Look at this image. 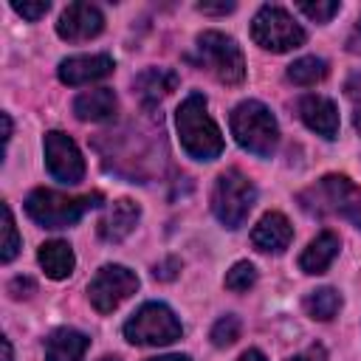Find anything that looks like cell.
Wrapping results in <instances>:
<instances>
[{
  "instance_id": "2",
  "label": "cell",
  "mask_w": 361,
  "mask_h": 361,
  "mask_svg": "<svg viewBox=\"0 0 361 361\" xmlns=\"http://www.w3.org/2000/svg\"><path fill=\"white\" fill-rule=\"evenodd\" d=\"M102 195L90 192V195H65L56 189H34L25 197V212L34 223H39L42 228H68L73 223H79L85 217V212L102 206Z\"/></svg>"
},
{
  "instance_id": "13",
  "label": "cell",
  "mask_w": 361,
  "mask_h": 361,
  "mask_svg": "<svg viewBox=\"0 0 361 361\" xmlns=\"http://www.w3.org/2000/svg\"><path fill=\"white\" fill-rule=\"evenodd\" d=\"M299 118L305 121L307 130H313L316 135L333 141L338 135V107L333 99L327 96H316L307 93L299 99Z\"/></svg>"
},
{
  "instance_id": "24",
  "label": "cell",
  "mask_w": 361,
  "mask_h": 361,
  "mask_svg": "<svg viewBox=\"0 0 361 361\" xmlns=\"http://www.w3.org/2000/svg\"><path fill=\"white\" fill-rule=\"evenodd\" d=\"M254 282H257V268H254L248 259L234 262V265H231V271H228V274H226V279H223V285H226L228 290H234V293L248 290Z\"/></svg>"
},
{
  "instance_id": "30",
  "label": "cell",
  "mask_w": 361,
  "mask_h": 361,
  "mask_svg": "<svg viewBox=\"0 0 361 361\" xmlns=\"http://www.w3.org/2000/svg\"><path fill=\"white\" fill-rule=\"evenodd\" d=\"M0 118H3V144H8V141H11V116L3 113Z\"/></svg>"
},
{
  "instance_id": "29",
  "label": "cell",
  "mask_w": 361,
  "mask_h": 361,
  "mask_svg": "<svg viewBox=\"0 0 361 361\" xmlns=\"http://www.w3.org/2000/svg\"><path fill=\"white\" fill-rule=\"evenodd\" d=\"M347 51L350 54H361V17L355 20V25H353V31L347 37Z\"/></svg>"
},
{
  "instance_id": "14",
  "label": "cell",
  "mask_w": 361,
  "mask_h": 361,
  "mask_svg": "<svg viewBox=\"0 0 361 361\" xmlns=\"http://www.w3.org/2000/svg\"><path fill=\"white\" fill-rule=\"evenodd\" d=\"M293 240V226L282 212H268L259 217V223L251 231V243L257 251L265 254H282Z\"/></svg>"
},
{
  "instance_id": "17",
  "label": "cell",
  "mask_w": 361,
  "mask_h": 361,
  "mask_svg": "<svg viewBox=\"0 0 361 361\" xmlns=\"http://www.w3.org/2000/svg\"><path fill=\"white\" fill-rule=\"evenodd\" d=\"M338 251H341V240L336 231L327 228V231L316 234L307 243V248L299 254V268L305 274H324L333 265V259L338 257Z\"/></svg>"
},
{
  "instance_id": "7",
  "label": "cell",
  "mask_w": 361,
  "mask_h": 361,
  "mask_svg": "<svg viewBox=\"0 0 361 361\" xmlns=\"http://www.w3.org/2000/svg\"><path fill=\"white\" fill-rule=\"evenodd\" d=\"M197 62L223 85H240L245 79V56L223 31H203L197 37Z\"/></svg>"
},
{
  "instance_id": "26",
  "label": "cell",
  "mask_w": 361,
  "mask_h": 361,
  "mask_svg": "<svg viewBox=\"0 0 361 361\" xmlns=\"http://www.w3.org/2000/svg\"><path fill=\"white\" fill-rule=\"evenodd\" d=\"M338 3L336 0H316V3H310V0H305V3H299V11L305 14V17H310L313 23H330L336 14H338Z\"/></svg>"
},
{
  "instance_id": "32",
  "label": "cell",
  "mask_w": 361,
  "mask_h": 361,
  "mask_svg": "<svg viewBox=\"0 0 361 361\" xmlns=\"http://www.w3.org/2000/svg\"><path fill=\"white\" fill-rule=\"evenodd\" d=\"M147 361H189V355H178V353H172V355H158V358H147Z\"/></svg>"
},
{
  "instance_id": "33",
  "label": "cell",
  "mask_w": 361,
  "mask_h": 361,
  "mask_svg": "<svg viewBox=\"0 0 361 361\" xmlns=\"http://www.w3.org/2000/svg\"><path fill=\"white\" fill-rule=\"evenodd\" d=\"M0 344H3V361H11V358H14V355H11V341L3 336V338H0Z\"/></svg>"
},
{
  "instance_id": "1",
  "label": "cell",
  "mask_w": 361,
  "mask_h": 361,
  "mask_svg": "<svg viewBox=\"0 0 361 361\" xmlns=\"http://www.w3.org/2000/svg\"><path fill=\"white\" fill-rule=\"evenodd\" d=\"M175 127L180 147L186 149L189 158L195 161H214L223 152V135L214 118L209 116V104L203 93H189L178 113H175Z\"/></svg>"
},
{
  "instance_id": "6",
  "label": "cell",
  "mask_w": 361,
  "mask_h": 361,
  "mask_svg": "<svg viewBox=\"0 0 361 361\" xmlns=\"http://www.w3.org/2000/svg\"><path fill=\"white\" fill-rule=\"evenodd\" d=\"M183 336V327L172 307L164 302H144L127 322H124V338L138 347H164Z\"/></svg>"
},
{
  "instance_id": "9",
  "label": "cell",
  "mask_w": 361,
  "mask_h": 361,
  "mask_svg": "<svg viewBox=\"0 0 361 361\" xmlns=\"http://www.w3.org/2000/svg\"><path fill=\"white\" fill-rule=\"evenodd\" d=\"M135 290H138V276L127 265H102L87 285V299L93 310L113 313Z\"/></svg>"
},
{
  "instance_id": "8",
  "label": "cell",
  "mask_w": 361,
  "mask_h": 361,
  "mask_svg": "<svg viewBox=\"0 0 361 361\" xmlns=\"http://www.w3.org/2000/svg\"><path fill=\"white\" fill-rule=\"evenodd\" d=\"M251 39L271 54H288L305 45V28L282 6H262L251 20Z\"/></svg>"
},
{
  "instance_id": "34",
  "label": "cell",
  "mask_w": 361,
  "mask_h": 361,
  "mask_svg": "<svg viewBox=\"0 0 361 361\" xmlns=\"http://www.w3.org/2000/svg\"><path fill=\"white\" fill-rule=\"evenodd\" d=\"M353 124H355V130H358V133H361V107H358V110H355V118H353Z\"/></svg>"
},
{
  "instance_id": "12",
  "label": "cell",
  "mask_w": 361,
  "mask_h": 361,
  "mask_svg": "<svg viewBox=\"0 0 361 361\" xmlns=\"http://www.w3.org/2000/svg\"><path fill=\"white\" fill-rule=\"evenodd\" d=\"M116 68L110 54H79V56H68L59 62V82L71 85V87H82L90 82H99L104 76H110Z\"/></svg>"
},
{
  "instance_id": "31",
  "label": "cell",
  "mask_w": 361,
  "mask_h": 361,
  "mask_svg": "<svg viewBox=\"0 0 361 361\" xmlns=\"http://www.w3.org/2000/svg\"><path fill=\"white\" fill-rule=\"evenodd\" d=\"M237 361H265V355H262L259 350H245V353H243Z\"/></svg>"
},
{
  "instance_id": "3",
  "label": "cell",
  "mask_w": 361,
  "mask_h": 361,
  "mask_svg": "<svg viewBox=\"0 0 361 361\" xmlns=\"http://www.w3.org/2000/svg\"><path fill=\"white\" fill-rule=\"evenodd\" d=\"M299 206L310 214H338L361 231V186L347 175H324L299 195Z\"/></svg>"
},
{
  "instance_id": "5",
  "label": "cell",
  "mask_w": 361,
  "mask_h": 361,
  "mask_svg": "<svg viewBox=\"0 0 361 361\" xmlns=\"http://www.w3.org/2000/svg\"><path fill=\"white\" fill-rule=\"evenodd\" d=\"M254 203H257V186L245 172L231 166L217 175L212 189V212L226 228H240L248 212L254 209Z\"/></svg>"
},
{
  "instance_id": "20",
  "label": "cell",
  "mask_w": 361,
  "mask_h": 361,
  "mask_svg": "<svg viewBox=\"0 0 361 361\" xmlns=\"http://www.w3.org/2000/svg\"><path fill=\"white\" fill-rule=\"evenodd\" d=\"M175 85H178V76L166 68H149V71L135 76V90L147 104L161 102L164 96H169L175 90Z\"/></svg>"
},
{
  "instance_id": "21",
  "label": "cell",
  "mask_w": 361,
  "mask_h": 361,
  "mask_svg": "<svg viewBox=\"0 0 361 361\" xmlns=\"http://www.w3.org/2000/svg\"><path fill=\"white\" fill-rule=\"evenodd\" d=\"M341 305H344V299L336 288H319V290H310L305 296V310L316 322H330L341 310Z\"/></svg>"
},
{
  "instance_id": "19",
  "label": "cell",
  "mask_w": 361,
  "mask_h": 361,
  "mask_svg": "<svg viewBox=\"0 0 361 361\" xmlns=\"http://www.w3.org/2000/svg\"><path fill=\"white\" fill-rule=\"evenodd\" d=\"M37 262L51 279H68L76 268V254L65 240H48L37 251Z\"/></svg>"
},
{
  "instance_id": "36",
  "label": "cell",
  "mask_w": 361,
  "mask_h": 361,
  "mask_svg": "<svg viewBox=\"0 0 361 361\" xmlns=\"http://www.w3.org/2000/svg\"><path fill=\"white\" fill-rule=\"evenodd\" d=\"M102 361H118V358H116V355H113V358H110V355H107V358H102Z\"/></svg>"
},
{
  "instance_id": "11",
  "label": "cell",
  "mask_w": 361,
  "mask_h": 361,
  "mask_svg": "<svg viewBox=\"0 0 361 361\" xmlns=\"http://www.w3.org/2000/svg\"><path fill=\"white\" fill-rule=\"evenodd\" d=\"M104 28V14L93 3H71L56 23V34L68 42H85L99 37Z\"/></svg>"
},
{
  "instance_id": "35",
  "label": "cell",
  "mask_w": 361,
  "mask_h": 361,
  "mask_svg": "<svg viewBox=\"0 0 361 361\" xmlns=\"http://www.w3.org/2000/svg\"><path fill=\"white\" fill-rule=\"evenodd\" d=\"M288 361H310V355H293V358H288Z\"/></svg>"
},
{
  "instance_id": "27",
  "label": "cell",
  "mask_w": 361,
  "mask_h": 361,
  "mask_svg": "<svg viewBox=\"0 0 361 361\" xmlns=\"http://www.w3.org/2000/svg\"><path fill=\"white\" fill-rule=\"evenodd\" d=\"M11 8L20 14V17H25L28 23H37L39 17H45L48 14V8H51V3L48 0H23V3H11Z\"/></svg>"
},
{
  "instance_id": "22",
  "label": "cell",
  "mask_w": 361,
  "mask_h": 361,
  "mask_svg": "<svg viewBox=\"0 0 361 361\" xmlns=\"http://www.w3.org/2000/svg\"><path fill=\"white\" fill-rule=\"evenodd\" d=\"M330 73V65L322 56H299L296 62L288 65V79L299 87H310L316 82H322Z\"/></svg>"
},
{
  "instance_id": "15",
  "label": "cell",
  "mask_w": 361,
  "mask_h": 361,
  "mask_svg": "<svg viewBox=\"0 0 361 361\" xmlns=\"http://www.w3.org/2000/svg\"><path fill=\"white\" fill-rule=\"evenodd\" d=\"M138 217H141L138 203L130 200V197H121V200L110 203L107 212L102 214V220H99V237L107 240V243H121L124 237L133 234V228L138 226Z\"/></svg>"
},
{
  "instance_id": "18",
  "label": "cell",
  "mask_w": 361,
  "mask_h": 361,
  "mask_svg": "<svg viewBox=\"0 0 361 361\" xmlns=\"http://www.w3.org/2000/svg\"><path fill=\"white\" fill-rule=\"evenodd\" d=\"M118 110V99L110 87H96V90H82L73 99V113L79 121H107Z\"/></svg>"
},
{
  "instance_id": "28",
  "label": "cell",
  "mask_w": 361,
  "mask_h": 361,
  "mask_svg": "<svg viewBox=\"0 0 361 361\" xmlns=\"http://www.w3.org/2000/svg\"><path fill=\"white\" fill-rule=\"evenodd\" d=\"M197 11H203V14H228V11H234V3H197Z\"/></svg>"
},
{
  "instance_id": "25",
  "label": "cell",
  "mask_w": 361,
  "mask_h": 361,
  "mask_svg": "<svg viewBox=\"0 0 361 361\" xmlns=\"http://www.w3.org/2000/svg\"><path fill=\"white\" fill-rule=\"evenodd\" d=\"M240 338V319L234 313H226L223 319L214 322L212 327V344L214 347H231Z\"/></svg>"
},
{
  "instance_id": "4",
  "label": "cell",
  "mask_w": 361,
  "mask_h": 361,
  "mask_svg": "<svg viewBox=\"0 0 361 361\" xmlns=\"http://www.w3.org/2000/svg\"><path fill=\"white\" fill-rule=\"evenodd\" d=\"M228 124H231V135L234 141L248 149L251 155H259V158H271L276 144H279V124L274 118V113L257 102V99H245L240 102L231 116H228Z\"/></svg>"
},
{
  "instance_id": "10",
  "label": "cell",
  "mask_w": 361,
  "mask_h": 361,
  "mask_svg": "<svg viewBox=\"0 0 361 361\" xmlns=\"http://www.w3.org/2000/svg\"><path fill=\"white\" fill-rule=\"evenodd\" d=\"M42 152H45V166L59 183H79L85 178V158L71 135L62 130H48L42 138Z\"/></svg>"
},
{
  "instance_id": "23",
  "label": "cell",
  "mask_w": 361,
  "mask_h": 361,
  "mask_svg": "<svg viewBox=\"0 0 361 361\" xmlns=\"http://www.w3.org/2000/svg\"><path fill=\"white\" fill-rule=\"evenodd\" d=\"M20 234H17V226H14V214H11V206L3 203V245H0V262H11L17 254H20Z\"/></svg>"
},
{
  "instance_id": "16",
  "label": "cell",
  "mask_w": 361,
  "mask_h": 361,
  "mask_svg": "<svg viewBox=\"0 0 361 361\" xmlns=\"http://www.w3.org/2000/svg\"><path fill=\"white\" fill-rule=\"evenodd\" d=\"M90 338L73 327H56L45 338V358L48 361H85Z\"/></svg>"
}]
</instances>
